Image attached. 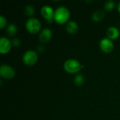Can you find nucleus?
<instances>
[{
	"label": "nucleus",
	"mask_w": 120,
	"mask_h": 120,
	"mask_svg": "<svg viewBox=\"0 0 120 120\" xmlns=\"http://www.w3.org/2000/svg\"><path fill=\"white\" fill-rule=\"evenodd\" d=\"M70 17L69 9L63 6H59L54 12V21L58 24L62 25L67 22Z\"/></svg>",
	"instance_id": "nucleus-1"
},
{
	"label": "nucleus",
	"mask_w": 120,
	"mask_h": 120,
	"mask_svg": "<svg viewBox=\"0 0 120 120\" xmlns=\"http://www.w3.org/2000/svg\"><path fill=\"white\" fill-rule=\"evenodd\" d=\"M63 67L68 73L75 74L79 72L84 68V65H82L77 60L68 59L64 63Z\"/></svg>",
	"instance_id": "nucleus-2"
},
{
	"label": "nucleus",
	"mask_w": 120,
	"mask_h": 120,
	"mask_svg": "<svg viewBox=\"0 0 120 120\" xmlns=\"http://www.w3.org/2000/svg\"><path fill=\"white\" fill-rule=\"evenodd\" d=\"M26 30L30 34H37L41 27V22L36 18H30L25 23Z\"/></svg>",
	"instance_id": "nucleus-3"
},
{
	"label": "nucleus",
	"mask_w": 120,
	"mask_h": 120,
	"mask_svg": "<svg viewBox=\"0 0 120 120\" xmlns=\"http://www.w3.org/2000/svg\"><path fill=\"white\" fill-rule=\"evenodd\" d=\"M38 60V55L33 50L27 51L22 56V62L27 66L34 65Z\"/></svg>",
	"instance_id": "nucleus-4"
},
{
	"label": "nucleus",
	"mask_w": 120,
	"mask_h": 120,
	"mask_svg": "<svg viewBox=\"0 0 120 120\" xmlns=\"http://www.w3.org/2000/svg\"><path fill=\"white\" fill-rule=\"evenodd\" d=\"M54 12L53 8L49 5L43 6L41 8V14L48 23H51L54 20Z\"/></svg>",
	"instance_id": "nucleus-5"
},
{
	"label": "nucleus",
	"mask_w": 120,
	"mask_h": 120,
	"mask_svg": "<svg viewBox=\"0 0 120 120\" xmlns=\"http://www.w3.org/2000/svg\"><path fill=\"white\" fill-rule=\"evenodd\" d=\"M99 46L101 50L105 53H110L114 50V43L112 40L107 37L103 38L100 41Z\"/></svg>",
	"instance_id": "nucleus-6"
},
{
	"label": "nucleus",
	"mask_w": 120,
	"mask_h": 120,
	"mask_svg": "<svg viewBox=\"0 0 120 120\" xmlns=\"http://www.w3.org/2000/svg\"><path fill=\"white\" fill-rule=\"evenodd\" d=\"M0 76L4 79H12L15 76V70L11 66L3 64L0 67Z\"/></svg>",
	"instance_id": "nucleus-7"
},
{
	"label": "nucleus",
	"mask_w": 120,
	"mask_h": 120,
	"mask_svg": "<svg viewBox=\"0 0 120 120\" xmlns=\"http://www.w3.org/2000/svg\"><path fill=\"white\" fill-rule=\"evenodd\" d=\"M11 41L5 37H2L0 39V53L1 54L8 53L11 49Z\"/></svg>",
	"instance_id": "nucleus-8"
},
{
	"label": "nucleus",
	"mask_w": 120,
	"mask_h": 120,
	"mask_svg": "<svg viewBox=\"0 0 120 120\" xmlns=\"http://www.w3.org/2000/svg\"><path fill=\"white\" fill-rule=\"evenodd\" d=\"M52 37V31L48 28H44L39 33V39L41 43H46L50 41Z\"/></svg>",
	"instance_id": "nucleus-9"
},
{
	"label": "nucleus",
	"mask_w": 120,
	"mask_h": 120,
	"mask_svg": "<svg viewBox=\"0 0 120 120\" xmlns=\"http://www.w3.org/2000/svg\"><path fill=\"white\" fill-rule=\"evenodd\" d=\"M120 30H118L117 27H116L115 26L110 27L109 28H108V30L106 31L107 38H108V39H110L111 40L117 39L120 37Z\"/></svg>",
	"instance_id": "nucleus-10"
},
{
	"label": "nucleus",
	"mask_w": 120,
	"mask_h": 120,
	"mask_svg": "<svg viewBox=\"0 0 120 120\" xmlns=\"http://www.w3.org/2000/svg\"><path fill=\"white\" fill-rule=\"evenodd\" d=\"M79 30V26L75 21H69L66 25V31L70 34H75Z\"/></svg>",
	"instance_id": "nucleus-11"
},
{
	"label": "nucleus",
	"mask_w": 120,
	"mask_h": 120,
	"mask_svg": "<svg viewBox=\"0 0 120 120\" xmlns=\"http://www.w3.org/2000/svg\"><path fill=\"white\" fill-rule=\"evenodd\" d=\"M105 17V13L102 10H97L92 14V20L94 22H99L102 20Z\"/></svg>",
	"instance_id": "nucleus-12"
},
{
	"label": "nucleus",
	"mask_w": 120,
	"mask_h": 120,
	"mask_svg": "<svg viewBox=\"0 0 120 120\" xmlns=\"http://www.w3.org/2000/svg\"><path fill=\"white\" fill-rule=\"evenodd\" d=\"M18 31V28L17 26L14 24V23H11L8 25L7 28H6V32L7 34L10 36V37H13L14 36L16 32Z\"/></svg>",
	"instance_id": "nucleus-13"
},
{
	"label": "nucleus",
	"mask_w": 120,
	"mask_h": 120,
	"mask_svg": "<svg viewBox=\"0 0 120 120\" xmlns=\"http://www.w3.org/2000/svg\"><path fill=\"white\" fill-rule=\"evenodd\" d=\"M35 13V9L34 8V6L32 5H27L25 6V13L26 15L31 17Z\"/></svg>",
	"instance_id": "nucleus-14"
},
{
	"label": "nucleus",
	"mask_w": 120,
	"mask_h": 120,
	"mask_svg": "<svg viewBox=\"0 0 120 120\" xmlns=\"http://www.w3.org/2000/svg\"><path fill=\"white\" fill-rule=\"evenodd\" d=\"M74 82L75 84L79 86H82L84 82V77L83 76V75L82 74H78L75 77V79H74Z\"/></svg>",
	"instance_id": "nucleus-15"
},
{
	"label": "nucleus",
	"mask_w": 120,
	"mask_h": 120,
	"mask_svg": "<svg viewBox=\"0 0 120 120\" xmlns=\"http://www.w3.org/2000/svg\"><path fill=\"white\" fill-rule=\"evenodd\" d=\"M115 6V3L114 1L112 0H109V1H107L105 2V4H104V8H105V10L107 11H112V9H114Z\"/></svg>",
	"instance_id": "nucleus-16"
},
{
	"label": "nucleus",
	"mask_w": 120,
	"mask_h": 120,
	"mask_svg": "<svg viewBox=\"0 0 120 120\" xmlns=\"http://www.w3.org/2000/svg\"><path fill=\"white\" fill-rule=\"evenodd\" d=\"M6 25H7V20L3 15H1L0 16V29L1 30L4 29Z\"/></svg>",
	"instance_id": "nucleus-17"
},
{
	"label": "nucleus",
	"mask_w": 120,
	"mask_h": 120,
	"mask_svg": "<svg viewBox=\"0 0 120 120\" xmlns=\"http://www.w3.org/2000/svg\"><path fill=\"white\" fill-rule=\"evenodd\" d=\"M11 43H12V45H13V46H15V47H18V46L20 45V44H21V41H20V39H18V38H15V39H13L11 41Z\"/></svg>",
	"instance_id": "nucleus-18"
},
{
	"label": "nucleus",
	"mask_w": 120,
	"mask_h": 120,
	"mask_svg": "<svg viewBox=\"0 0 120 120\" xmlns=\"http://www.w3.org/2000/svg\"><path fill=\"white\" fill-rule=\"evenodd\" d=\"M117 10H118V12L120 13V2L118 4V6H117Z\"/></svg>",
	"instance_id": "nucleus-19"
}]
</instances>
